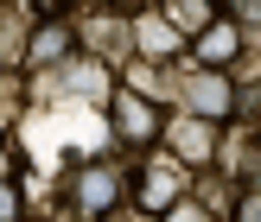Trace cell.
<instances>
[{
	"label": "cell",
	"instance_id": "obj_9",
	"mask_svg": "<svg viewBox=\"0 0 261 222\" xmlns=\"http://www.w3.org/2000/svg\"><path fill=\"white\" fill-rule=\"evenodd\" d=\"M172 197V178H140V203H166Z\"/></svg>",
	"mask_w": 261,
	"mask_h": 222
},
{
	"label": "cell",
	"instance_id": "obj_12",
	"mask_svg": "<svg viewBox=\"0 0 261 222\" xmlns=\"http://www.w3.org/2000/svg\"><path fill=\"white\" fill-rule=\"evenodd\" d=\"M236 222H261V184H255V191H249V197H242V203H236Z\"/></svg>",
	"mask_w": 261,
	"mask_h": 222
},
{
	"label": "cell",
	"instance_id": "obj_7",
	"mask_svg": "<svg viewBox=\"0 0 261 222\" xmlns=\"http://www.w3.org/2000/svg\"><path fill=\"white\" fill-rule=\"evenodd\" d=\"M134 38H140V51H178V45H185V32H178L172 19H160V13H140Z\"/></svg>",
	"mask_w": 261,
	"mask_h": 222
},
{
	"label": "cell",
	"instance_id": "obj_6",
	"mask_svg": "<svg viewBox=\"0 0 261 222\" xmlns=\"http://www.w3.org/2000/svg\"><path fill=\"white\" fill-rule=\"evenodd\" d=\"M236 45H242V32H236V19H229V13H217L204 32H191V57H198L204 70L229 64V57H236Z\"/></svg>",
	"mask_w": 261,
	"mask_h": 222
},
{
	"label": "cell",
	"instance_id": "obj_1",
	"mask_svg": "<svg viewBox=\"0 0 261 222\" xmlns=\"http://www.w3.org/2000/svg\"><path fill=\"white\" fill-rule=\"evenodd\" d=\"M109 108H115V134L127 140V146H153V140H160V108H153V102H140L134 89H115L109 96Z\"/></svg>",
	"mask_w": 261,
	"mask_h": 222
},
{
	"label": "cell",
	"instance_id": "obj_10",
	"mask_svg": "<svg viewBox=\"0 0 261 222\" xmlns=\"http://www.w3.org/2000/svg\"><path fill=\"white\" fill-rule=\"evenodd\" d=\"M0 222H19V191H13V178H0Z\"/></svg>",
	"mask_w": 261,
	"mask_h": 222
},
{
	"label": "cell",
	"instance_id": "obj_2",
	"mask_svg": "<svg viewBox=\"0 0 261 222\" xmlns=\"http://www.w3.org/2000/svg\"><path fill=\"white\" fill-rule=\"evenodd\" d=\"M70 197H76V210H83L89 222H102V216L121 210V178H115L109 165H83L76 184H70Z\"/></svg>",
	"mask_w": 261,
	"mask_h": 222
},
{
	"label": "cell",
	"instance_id": "obj_3",
	"mask_svg": "<svg viewBox=\"0 0 261 222\" xmlns=\"http://www.w3.org/2000/svg\"><path fill=\"white\" fill-rule=\"evenodd\" d=\"M70 57H76V32H70V19H38L32 38H25V64H32V70H64Z\"/></svg>",
	"mask_w": 261,
	"mask_h": 222
},
{
	"label": "cell",
	"instance_id": "obj_11",
	"mask_svg": "<svg viewBox=\"0 0 261 222\" xmlns=\"http://www.w3.org/2000/svg\"><path fill=\"white\" fill-rule=\"evenodd\" d=\"M166 222H211L198 203H166Z\"/></svg>",
	"mask_w": 261,
	"mask_h": 222
},
{
	"label": "cell",
	"instance_id": "obj_4",
	"mask_svg": "<svg viewBox=\"0 0 261 222\" xmlns=\"http://www.w3.org/2000/svg\"><path fill=\"white\" fill-rule=\"evenodd\" d=\"M185 108L198 114V121H229V114H236V89H229V76L223 70H198L185 83Z\"/></svg>",
	"mask_w": 261,
	"mask_h": 222
},
{
	"label": "cell",
	"instance_id": "obj_8",
	"mask_svg": "<svg viewBox=\"0 0 261 222\" xmlns=\"http://www.w3.org/2000/svg\"><path fill=\"white\" fill-rule=\"evenodd\" d=\"M70 64H76V57H70ZM64 89H70V96H109V76H102V70H83V64H76V70L64 76Z\"/></svg>",
	"mask_w": 261,
	"mask_h": 222
},
{
	"label": "cell",
	"instance_id": "obj_13",
	"mask_svg": "<svg viewBox=\"0 0 261 222\" xmlns=\"http://www.w3.org/2000/svg\"><path fill=\"white\" fill-rule=\"evenodd\" d=\"M102 7H109V13H134V19H140V13H147L153 0H102Z\"/></svg>",
	"mask_w": 261,
	"mask_h": 222
},
{
	"label": "cell",
	"instance_id": "obj_5",
	"mask_svg": "<svg viewBox=\"0 0 261 222\" xmlns=\"http://www.w3.org/2000/svg\"><path fill=\"white\" fill-rule=\"evenodd\" d=\"M160 134L172 140V152H178L185 165H204V159L217 152V121H198V114H172Z\"/></svg>",
	"mask_w": 261,
	"mask_h": 222
}]
</instances>
